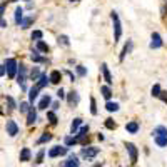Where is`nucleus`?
<instances>
[{"label": "nucleus", "instance_id": "1", "mask_svg": "<svg viewBox=\"0 0 167 167\" xmlns=\"http://www.w3.org/2000/svg\"><path fill=\"white\" fill-rule=\"evenodd\" d=\"M110 17H112V20H114V30H115L114 42H119L120 35H122V25H120V22H119V15L115 13V12H112V13H110Z\"/></svg>", "mask_w": 167, "mask_h": 167}, {"label": "nucleus", "instance_id": "2", "mask_svg": "<svg viewBox=\"0 0 167 167\" xmlns=\"http://www.w3.org/2000/svg\"><path fill=\"white\" fill-rule=\"evenodd\" d=\"M5 65H7V74H9L10 79L15 77V72L19 70V65H17V60L15 59H7L5 60Z\"/></svg>", "mask_w": 167, "mask_h": 167}, {"label": "nucleus", "instance_id": "3", "mask_svg": "<svg viewBox=\"0 0 167 167\" xmlns=\"http://www.w3.org/2000/svg\"><path fill=\"white\" fill-rule=\"evenodd\" d=\"M5 130L10 137H15L19 134V125L15 124V120H7V125H5Z\"/></svg>", "mask_w": 167, "mask_h": 167}, {"label": "nucleus", "instance_id": "4", "mask_svg": "<svg viewBox=\"0 0 167 167\" xmlns=\"http://www.w3.org/2000/svg\"><path fill=\"white\" fill-rule=\"evenodd\" d=\"M69 152V147H60V146H55L54 149L49 150V157H57V156H65Z\"/></svg>", "mask_w": 167, "mask_h": 167}, {"label": "nucleus", "instance_id": "5", "mask_svg": "<svg viewBox=\"0 0 167 167\" xmlns=\"http://www.w3.org/2000/svg\"><path fill=\"white\" fill-rule=\"evenodd\" d=\"M125 147H127V152H129V156H130V162L135 164L137 162V149H135V146L132 142H127Z\"/></svg>", "mask_w": 167, "mask_h": 167}, {"label": "nucleus", "instance_id": "6", "mask_svg": "<svg viewBox=\"0 0 167 167\" xmlns=\"http://www.w3.org/2000/svg\"><path fill=\"white\" fill-rule=\"evenodd\" d=\"M82 157H87V159H92V157H95L99 154V149L97 147H87V149H82Z\"/></svg>", "mask_w": 167, "mask_h": 167}, {"label": "nucleus", "instance_id": "7", "mask_svg": "<svg viewBox=\"0 0 167 167\" xmlns=\"http://www.w3.org/2000/svg\"><path fill=\"white\" fill-rule=\"evenodd\" d=\"M162 47V39L157 32L152 34V42H150V49H160Z\"/></svg>", "mask_w": 167, "mask_h": 167}, {"label": "nucleus", "instance_id": "8", "mask_svg": "<svg viewBox=\"0 0 167 167\" xmlns=\"http://www.w3.org/2000/svg\"><path fill=\"white\" fill-rule=\"evenodd\" d=\"M100 70H102V74H104V79H105V82H107L109 85H110L114 80H112V75H110V72H109L107 64H102V65H100Z\"/></svg>", "mask_w": 167, "mask_h": 167}, {"label": "nucleus", "instance_id": "9", "mask_svg": "<svg viewBox=\"0 0 167 167\" xmlns=\"http://www.w3.org/2000/svg\"><path fill=\"white\" fill-rule=\"evenodd\" d=\"M35 120H37V110L34 107H30V112H29V115H27V125H32Z\"/></svg>", "mask_w": 167, "mask_h": 167}, {"label": "nucleus", "instance_id": "10", "mask_svg": "<svg viewBox=\"0 0 167 167\" xmlns=\"http://www.w3.org/2000/svg\"><path fill=\"white\" fill-rule=\"evenodd\" d=\"M49 82H50V77H47L45 74H42V75H40V79L37 80V84H35V85H37L39 89H44L47 84H49Z\"/></svg>", "mask_w": 167, "mask_h": 167}, {"label": "nucleus", "instance_id": "11", "mask_svg": "<svg viewBox=\"0 0 167 167\" xmlns=\"http://www.w3.org/2000/svg\"><path fill=\"white\" fill-rule=\"evenodd\" d=\"M49 77H50V82H52V84H59L60 79H62V74H60L59 70H52Z\"/></svg>", "mask_w": 167, "mask_h": 167}, {"label": "nucleus", "instance_id": "12", "mask_svg": "<svg viewBox=\"0 0 167 167\" xmlns=\"http://www.w3.org/2000/svg\"><path fill=\"white\" fill-rule=\"evenodd\" d=\"M125 130H127L129 134H137V130H139V124L137 122H129L127 125H125Z\"/></svg>", "mask_w": 167, "mask_h": 167}, {"label": "nucleus", "instance_id": "13", "mask_svg": "<svg viewBox=\"0 0 167 167\" xmlns=\"http://www.w3.org/2000/svg\"><path fill=\"white\" fill-rule=\"evenodd\" d=\"M39 90H40V89L37 87V85H35V87H32L29 90V102H30V104H34V100L37 99V95H39Z\"/></svg>", "mask_w": 167, "mask_h": 167}, {"label": "nucleus", "instance_id": "14", "mask_svg": "<svg viewBox=\"0 0 167 167\" xmlns=\"http://www.w3.org/2000/svg\"><path fill=\"white\" fill-rule=\"evenodd\" d=\"M49 105H50V97H49V95H44V97H42V100L39 102V107H37V109H40V110H45Z\"/></svg>", "mask_w": 167, "mask_h": 167}, {"label": "nucleus", "instance_id": "15", "mask_svg": "<svg viewBox=\"0 0 167 167\" xmlns=\"http://www.w3.org/2000/svg\"><path fill=\"white\" fill-rule=\"evenodd\" d=\"M67 100H69L70 105H77V104H79V94H77V92H70Z\"/></svg>", "mask_w": 167, "mask_h": 167}, {"label": "nucleus", "instance_id": "16", "mask_svg": "<svg viewBox=\"0 0 167 167\" xmlns=\"http://www.w3.org/2000/svg\"><path fill=\"white\" fill-rule=\"evenodd\" d=\"M20 160H22V162H27V160H30V149L29 147H23V149H22V152H20Z\"/></svg>", "mask_w": 167, "mask_h": 167}, {"label": "nucleus", "instance_id": "17", "mask_svg": "<svg viewBox=\"0 0 167 167\" xmlns=\"http://www.w3.org/2000/svg\"><path fill=\"white\" fill-rule=\"evenodd\" d=\"M152 135H154V137H156V135H167V127H164V125L156 127L152 130Z\"/></svg>", "mask_w": 167, "mask_h": 167}, {"label": "nucleus", "instance_id": "18", "mask_svg": "<svg viewBox=\"0 0 167 167\" xmlns=\"http://www.w3.org/2000/svg\"><path fill=\"white\" fill-rule=\"evenodd\" d=\"M65 167H79V160H77V156H70L69 160L65 162Z\"/></svg>", "mask_w": 167, "mask_h": 167}, {"label": "nucleus", "instance_id": "19", "mask_svg": "<svg viewBox=\"0 0 167 167\" xmlns=\"http://www.w3.org/2000/svg\"><path fill=\"white\" fill-rule=\"evenodd\" d=\"M156 144L159 147H167V135H156Z\"/></svg>", "mask_w": 167, "mask_h": 167}, {"label": "nucleus", "instance_id": "20", "mask_svg": "<svg viewBox=\"0 0 167 167\" xmlns=\"http://www.w3.org/2000/svg\"><path fill=\"white\" fill-rule=\"evenodd\" d=\"M130 50H132V40H129L127 44H125V47L122 49V54H120V57H119V59H120V60H124V57L127 55Z\"/></svg>", "mask_w": 167, "mask_h": 167}, {"label": "nucleus", "instance_id": "21", "mask_svg": "<svg viewBox=\"0 0 167 167\" xmlns=\"http://www.w3.org/2000/svg\"><path fill=\"white\" fill-rule=\"evenodd\" d=\"M22 20H23V9L22 7H17V10H15V22L20 25Z\"/></svg>", "mask_w": 167, "mask_h": 167}, {"label": "nucleus", "instance_id": "22", "mask_svg": "<svg viewBox=\"0 0 167 167\" xmlns=\"http://www.w3.org/2000/svg\"><path fill=\"white\" fill-rule=\"evenodd\" d=\"M100 92H102V95L107 99V100L112 97V90H110V87H109V85H102V87H100Z\"/></svg>", "mask_w": 167, "mask_h": 167}, {"label": "nucleus", "instance_id": "23", "mask_svg": "<svg viewBox=\"0 0 167 167\" xmlns=\"http://www.w3.org/2000/svg\"><path fill=\"white\" fill-rule=\"evenodd\" d=\"M80 124H82V119H74V122H72V125H70V132H72V134H75V132H77V129L80 127Z\"/></svg>", "mask_w": 167, "mask_h": 167}, {"label": "nucleus", "instance_id": "24", "mask_svg": "<svg viewBox=\"0 0 167 167\" xmlns=\"http://www.w3.org/2000/svg\"><path fill=\"white\" fill-rule=\"evenodd\" d=\"M105 109H107L109 112H117L119 110V104L117 102H107V104H105Z\"/></svg>", "mask_w": 167, "mask_h": 167}, {"label": "nucleus", "instance_id": "25", "mask_svg": "<svg viewBox=\"0 0 167 167\" xmlns=\"http://www.w3.org/2000/svg\"><path fill=\"white\" fill-rule=\"evenodd\" d=\"M29 104H30V102H20L19 109H20V112H22V114H29V112H30Z\"/></svg>", "mask_w": 167, "mask_h": 167}, {"label": "nucleus", "instance_id": "26", "mask_svg": "<svg viewBox=\"0 0 167 167\" xmlns=\"http://www.w3.org/2000/svg\"><path fill=\"white\" fill-rule=\"evenodd\" d=\"M37 50H40V52H45V54H47V52H49V45H47L45 42L39 40V42H37Z\"/></svg>", "mask_w": 167, "mask_h": 167}, {"label": "nucleus", "instance_id": "27", "mask_svg": "<svg viewBox=\"0 0 167 167\" xmlns=\"http://www.w3.org/2000/svg\"><path fill=\"white\" fill-rule=\"evenodd\" d=\"M34 22V17H27V19H23L22 20V23H20V27L22 29H29L30 27V23Z\"/></svg>", "mask_w": 167, "mask_h": 167}, {"label": "nucleus", "instance_id": "28", "mask_svg": "<svg viewBox=\"0 0 167 167\" xmlns=\"http://www.w3.org/2000/svg\"><path fill=\"white\" fill-rule=\"evenodd\" d=\"M30 59L34 60V62H45V59H42V57L39 55V50H34L32 55H30Z\"/></svg>", "mask_w": 167, "mask_h": 167}, {"label": "nucleus", "instance_id": "29", "mask_svg": "<svg viewBox=\"0 0 167 167\" xmlns=\"http://www.w3.org/2000/svg\"><path fill=\"white\" fill-rule=\"evenodd\" d=\"M152 95H154V97H160V95H162V90H160V85H159V84H156V85L152 87Z\"/></svg>", "mask_w": 167, "mask_h": 167}, {"label": "nucleus", "instance_id": "30", "mask_svg": "<svg viewBox=\"0 0 167 167\" xmlns=\"http://www.w3.org/2000/svg\"><path fill=\"white\" fill-rule=\"evenodd\" d=\"M50 139H52V134L45 132V134H44V135H42V137H40L39 140H37V144H44V142H49Z\"/></svg>", "mask_w": 167, "mask_h": 167}, {"label": "nucleus", "instance_id": "31", "mask_svg": "<svg viewBox=\"0 0 167 167\" xmlns=\"http://www.w3.org/2000/svg\"><path fill=\"white\" fill-rule=\"evenodd\" d=\"M42 37H44L42 30H34V32H32V39H34V40H37V42H39V40H42Z\"/></svg>", "mask_w": 167, "mask_h": 167}, {"label": "nucleus", "instance_id": "32", "mask_svg": "<svg viewBox=\"0 0 167 167\" xmlns=\"http://www.w3.org/2000/svg\"><path fill=\"white\" fill-rule=\"evenodd\" d=\"M90 112H92V115H95L97 114V107H95V99L90 97Z\"/></svg>", "mask_w": 167, "mask_h": 167}, {"label": "nucleus", "instance_id": "33", "mask_svg": "<svg viewBox=\"0 0 167 167\" xmlns=\"http://www.w3.org/2000/svg\"><path fill=\"white\" fill-rule=\"evenodd\" d=\"M59 44L65 45V47H69V37H67V35H60L59 37Z\"/></svg>", "mask_w": 167, "mask_h": 167}, {"label": "nucleus", "instance_id": "34", "mask_svg": "<svg viewBox=\"0 0 167 167\" xmlns=\"http://www.w3.org/2000/svg\"><path fill=\"white\" fill-rule=\"evenodd\" d=\"M105 127L112 130V129H115V127H117V124H115V122H114L112 119H107V120H105Z\"/></svg>", "mask_w": 167, "mask_h": 167}, {"label": "nucleus", "instance_id": "35", "mask_svg": "<svg viewBox=\"0 0 167 167\" xmlns=\"http://www.w3.org/2000/svg\"><path fill=\"white\" fill-rule=\"evenodd\" d=\"M47 119H49L50 124H57V117H55L54 112H47Z\"/></svg>", "mask_w": 167, "mask_h": 167}, {"label": "nucleus", "instance_id": "36", "mask_svg": "<svg viewBox=\"0 0 167 167\" xmlns=\"http://www.w3.org/2000/svg\"><path fill=\"white\" fill-rule=\"evenodd\" d=\"M74 144H77V139L75 137H65V146H67V147L74 146Z\"/></svg>", "mask_w": 167, "mask_h": 167}, {"label": "nucleus", "instance_id": "37", "mask_svg": "<svg viewBox=\"0 0 167 167\" xmlns=\"http://www.w3.org/2000/svg\"><path fill=\"white\" fill-rule=\"evenodd\" d=\"M75 70H77V74H79L80 77H84V75L87 74V69H85V67H82V65H77V67H75Z\"/></svg>", "mask_w": 167, "mask_h": 167}, {"label": "nucleus", "instance_id": "38", "mask_svg": "<svg viewBox=\"0 0 167 167\" xmlns=\"http://www.w3.org/2000/svg\"><path fill=\"white\" fill-rule=\"evenodd\" d=\"M30 75H32V79H34V80H37V79H40V75H42V74H39V69H34L32 72H30Z\"/></svg>", "mask_w": 167, "mask_h": 167}, {"label": "nucleus", "instance_id": "39", "mask_svg": "<svg viewBox=\"0 0 167 167\" xmlns=\"http://www.w3.org/2000/svg\"><path fill=\"white\" fill-rule=\"evenodd\" d=\"M7 102H9V105H10V109H15L17 107V104H15V100L12 97H7Z\"/></svg>", "mask_w": 167, "mask_h": 167}, {"label": "nucleus", "instance_id": "40", "mask_svg": "<svg viewBox=\"0 0 167 167\" xmlns=\"http://www.w3.org/2000/svg\"><path fill=\"white\" fill-rule=\"evenodd\" d=\"M44 154H45V150H44V149H42L39 154H37V164H40V162H42V159H44Z\"/></svg>", "mask_w": 167, "mask_h": 167}, {"label": "nucleus", "instance_id": "41", "mask_svg": "<svg viewBox=\"0 0 167 167\" xmlns=\"http://www.w3.org/2000/svg\"><path fill=\"white\" fill-rule=\"evenodd\" d=\"M57 97H59V99H65V94H64V90H62V89L57 90Z\"/></svg>", "mask_w": 167, "mask_h": 167}, {"label": "nucleus", "instance_id": "42", "mask_svg": "<svg viewBox=\"0 0 167 167\" xmlns=\"http://www.w3.org/2000/svg\"><path fill=\"white\" fill-rule=\"evenodd\" d=\"M52 109L57 110V109H59V102H54V104H52Z\"/></svg>", "mask_w": 167, "mask_h": 167}, {"label": "nucleus", "instance_id": "43", "mask_svg": "<svg viewBox=\"0 0 167 167\" xmlns=\"http://www.w3.org/2000/svg\"><path fill=\"white\" fill-rule=\"evenodd\" d=\"M2 29H7V22H5V19H2Z\"/></svg>", "mask_w": 167, "mask_h": 167}, {"label": "nucleus", "instance_id": "44", "mask_svg": "<svg viewBox=\"0 0 167 167\" xmlns=\"http://www.w3.org/2000/svg\"><path fill=\"white\" fill-rule=\"evenodd\" d=\"M72 2H79V0H72Z\"/></svg>", "mask_w": 167, "mask_h": 167}, {"label": "nucleus", "instance_id": "45", "mask_svg": "<svg viewBox=\"0 0 167 167\" xmlns=\"http://www.w3.org/2000/svg\"><path fill=\"white\" fill-rule=\"evenodd\" d=\"M12 2H17V0H12Z\"/></svg>", "mask_w": 167, "mask_h": 167}, {"label": "nucleus", "instance_id": "46", "mask_svg": "<svg viewBox=\"0 0 167 167\" xmlns=\"http://www.w3.org/2000/svg\"><path fill=\"white\" fill-rule=\"evenodd\" d=\"M27 2H29V0H27Z\"/></svg>", "mask_w": 167, "mask_h": 167}]
</instances>
